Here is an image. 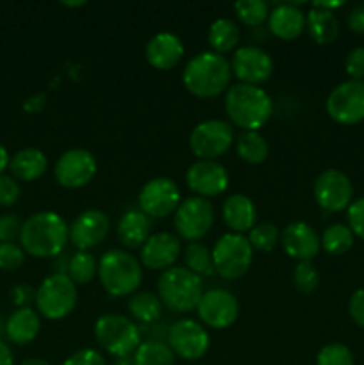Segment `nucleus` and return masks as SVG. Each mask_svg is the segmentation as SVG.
<instances>
[{
	"mask_svg": "<svg viewBox=\"0 0 364 365\" xmlns=\"http://www.w3.org/2000/svg\"><path fill=\"white\" fill-rule=\"evenodd\" d=\"M70 228L63 216L41 210L25 220L20 232V246L32 257H56L66 246Z\"/></svg>",
	"mask_w": 364,
	"mask_h": 365,
	"instance_id": "obj_1",
	"label": "nucleus"
},
{
	"mask_svg": "<svg viewBox=\"0 0 364 365\" xmlns=\"http://www.w3.org/2000/svg\"><path fill=\"white\" fill-rule=\"evenodd\" d=\"M232 77L228 61L218 52H200L188 61L182 81L189 93L200 98H213L227 89Z\"/></svg>",
	"mask_w": 364,
	"mask_h": 365,
	"instance_id": "obj_2",
	"label": "nucleus"
},
{
	"mask_svg": "<svg viewBox=\"0 0 364 365\" xmlns=\"http://www.w3.org/2000/svg\"><path fill=\"white\" fill-rule=\"evenodd\" d=\"M223 103L228 118L246 130L261 128L273 113L270 95L259 86L245 84V82L231 86Z\"/></svg>",
	"mask_w": 364,
	"mask_h": 365,
	"instance_id": "obj_3",
	"label": "nucleus"
},
{
	"mask_svg": "<svg viewBox=\"0 0 364 365\" xmlns=\"http://www.w3.org/2000/svg\"><path fill=\"white\" fill-rule=\"evenodd\" d=\"M202 294V278L188 267H170L157 280V296L171 312H191L198 307Z\"/></svg>",
	"mask_w": 364,
	"mask_h": 365,
	"instance_id": "obj_4",
	"label": "nucleus"
},
{
	"mask_svg": "<svg viewBox=\"0 0 364 365\" xmlns=\"http://www.w3.org/2000/svg\"><path fill=\"white\" fill-rule=\"evenodd\" d=\"M98 278L111 296H127L141 284V264L125 250H109L98 260Z\"/></svg>",
	"mask_w": 364,
	"mask_h": 365,
	"instance_id": "obj_5",
	"label": "nucleus"
},
{
	"mask_svg": "<svg viewBox=\"0 0 364 365\" xmlns=\"http://www.w3.org/2000/svg\"><path fill=\"white\" fill-rule=\"evenodd\" d=\"M95 339L109 355L131 356L141 344V331L128 317L120 314H103L95 323Z\"/></svg>",
	"mask_w": 364,
	"mask_h": 365,
	"instance_id": "obj_6",
	"label": "nucleus"
},
{
	"mask_svg": "<svg viewBox=\"0 0 364 365\" xmlns=\"http://www.w3.org/2000/svg\"><path fill=\"white\" fill-rule=\"evenodd\" d=\"M36 309L46 319H63L77 303V285L66 273H54L41 282L36 291Z\"/></svg>",
	"mask_w": 364,
	"mask_h": 365,
	"instance_id": "obj_7",
	"label": "nucleus"
},
{
	"mask_svg": "<svg viewBox=\"0 0 364 365\" xmlns=\"http://www.w3.org/2000/svg\"><path fill=\"white\" fill-rule=\"evenodd\" d=\"M214 271L221 278L238 280L250 269L253 260V248L248 242V237L236 232L223 234L214 245L213 252Z\"/></svg>",
	"mask_w": 364,
	"mask_h": 365,
	"instance_id": "obj_8",
	"label": "nucleus"
},
{
	"mask_svg": "<svg viewBox=\"0 0 364 365\" xmlns=\"http://www.w3.org/2000/svg\"><path fill=\"white\" fill-rule=\"evenodd\" d=\"M234 143L232 125L223 120H206L196 125L189 134V148L198 159L214 160L231 148Z\"/></svg>",
	"mask_w": 364,
	"mask_h": 365,
	"instance_id": "obj_9",
	"label": "nucleus"
},
{
	"mask_svg": "<svg viewBox=\"0 0 364 365\" xmlns=\"http://www.w3.org/2000/svg\"><path fill=\"white\" fill-rule=\"evenodd\" d=\"M328 116L341 125H355L364 120V82L345 81L335 86L328 95Z\"/></svg>",
	"mask_w": 364,
	"mask_h": 365,
	"instance_id": "obj_10",
	"label": "nucleus"
},
{
	"mask_svg": "<svg viewBox=\"0 0 364 365\" xmlns=\"http://www.w3.org/2000/svg\"><path fill=\"white\" fill-rule=\"evenodd\" d=\"M214 221V209L211 202L202 196L182 200L175 210L173 225L182 239L195 242L211 230Z\"/></svg>",
	"mask_w": 364,
	"mask_h": 365,
	"instance_id": "obj_11",
	"label": "nucleus"
},
{
	"mask_svg": "<svg viewBox=\"0 0 364 365\" xmlns=\"http://www.w3.org/2000/svg\"><path fill=\"white\" fill-rule=\"evenodd\" d=\"M138 202L143 214L153 220H161L173 214L181 205V189L171 178L156 177L143 185Z\"/></svg>",
	"mask_w": 364,
	"mask_h": 365,
	"instance_id": "obj_12",
	"label": "nucleus"
},
{
	"mask_svg": "<svg viewBox=\"0 0 364 365\" xmlns=\"http://www.w3.org/2000/svg\"><path fill=\"white\" fill-rule=\"evenodd\" d=\"M211 344L206 328L195 319H178L168 330V346L173 355L184 360H198Z\"/></svg>",
	"mask_w": 364,
	"mask_h": 365,
	"instance_id": "obj_13",
	"label": "nucleus"
},
{
	"mask_svg": "<svg viewBox=\"0 0 364 365\" xmlns=\"http://www.w3.org/2000/svg\"><path fill=\"white\" fill-rule=\"evenodd\" d=\"M314 198L325 212H339L352 203V180L334 168L321 171L314 180Z\"/></svg>",
	"mask_w": 364,
	"mask_h": 365,
	"instance_id": "obj_14",
	"label": "nucleus"
},
{
	"mask_svg": "<svg viewBox=\"0 0 364 365\" xmlns=\"http://www.w3.org/2000/svg\"><path fill=\"white\" fill-rule=\"evenodd\" d=\"M56 180L66 189L84 187L96 175V159L89 150L71 148L61 153L56 163Z\"/></svg>",
	"mask_w": 364,
	"mask_h": 365,
	"instance_id": "obj_15",
	"label": "nucleus"
},
{
	"mask_svg": "<svg viewBox=\"0 0 364 365\" xmlns=\"http://www.w3.org/2000/svg\"><path fill=\"white\" fill-rule=\"evenodd\" d=\"M196 310L207 327L221 330L236 323L239 316V303L232 292L225 289H211L203 292Z\"/></svg>",
	"mask_w": 364,
	"mask_h": 365,
	"instance_id": "obj_16",
	"label": "nucleus"
},
{
	"mask_svg": "<svg viewBox=\"0 0 364 365\" xmlns=\"http://www.w3.org/2000/svg\"><path fill=\"white\" fill-rule=\"evenodd\" d=\"M232 73L245 84H263L271 77L273 61L271 56L256 45L239 46L232 56Z\"/></svg>",
	"mask_w": 364,
	"mask_h": 365,
	"instance_id": "obj_17",
	"label": "nucleus"
},
{
	"mask_svg": "<svg viewBox=\"0 0 364 365\" xmlns=\"http://www.w3.org/2000/svg\"><path fill=\"white\" fill-rule=\"evenodd\" d=\"M109 217L103 210L88 209L79 214L70 227V242L79 252H88L109 234Z\"/></svg>",
	"mask_w": 364,
	"mask_h": 365,
	"instance_id": "obj_18",
	"label": "nucleus"
},
{
	"mask_svg": "<svg viewBox=\"0 0 364 365\" xmlns=\"http://www.w3.org/2000/svg\"><path fill=\"white\" fill-rule=\"evenodd\" d=\"M186 182L196 195L218 196L228 187V173L223 164L216 160H195L186 171Z\"/></svg>",
	"mask_w": 364,
	"mask_h": 365,
	"instance_id": "obj_19",
	"label": "nucleus"
},
{
	"mask_svg": "<svg viewBox=\"0 0 364 365\" xmlns=\"http://www.w3.org/2000/svg\"><path fill=\"white\" fill-rule=\"evenodd\" d=\"M181 255V241L170 232H157L141 246V264L153 271H166L173 267Z\"/></svg>",
	"mask_w": 364,
	"mask_h": 365,
	"instance_id": "obj_20",
	"label": "nucleus"
},
{
	"mask_svg": "<svg viewBox=\"0 0 364 365\" xmlns=\"http://www.w3.org/2000/svg\"><path fill=\"white\" fill-rule=\"evenodd\" d=\"M282 246L285 253L300 262H310L321 248L316 230L305 221H293L282 230Z\"/></svg>",
	"mask_w": 364,
	"mask_h": 365,
	"instance_id": "obj_21",
	"label": "nucleus"
},
{
	"mask_svg": "<svg viewBox=\"0 0 364 365\" xmlns=\"http://www.w3.org/2000/svg\"><path fill=\"white\" fill-rule=\"evenodd\" d=\"M146 61L157 70H170L177 66L184 56L182 39L173 32H157L146 43Z\"/></svg>",
	"mask_w": 364,
	"mask_h": 365,
	"instance_id": "obj_22",
	"label": "nucleus"
},
{
	"mask_svg": "<svg viewBox=\"0 0 364 365\" xmlns=\"http://www.w3.org/2000/svg\"><path fill=\"white\" fill-rule=\"evenodd\" d=\"M268 29L280 39H295L305 29V13L295 2L277 4L268 16Z\"/></svg>",
	"mask_w": 364,
	"mask_h": 365,
	"instance_id": "obj_23",
	"label": "nucleus"
},
{
	"mask_svg": "<svg viewBox=\"0 0 364 365\" xmlns=\"http://www.w3.org/2000/svg\"><path fill=\"white\" fill-rule=\"evenodd\" d=\"M225 225L236 234L250 232L256 227V205L246 195H231L221 207Z\"/></svg>",
	"mask_w": 364,
	"mask_h": 365,
	"instance_id": "obj_24",
	"label": "nucleus"
},
{
	"mask_svg": "<svg viewBox=\"0 0 364 365\" xmlns=\"http://www.w3.org/2000/svg\"><path fill=\"white\" fill-rule=\"evenodd\" d=\"M41 330L39 314L31 307L14 310L6 323V335L13 344L25 346L34 341Z\"/></svg>",
	"mask_w": 364,
	"mask_h": 365,
	"instance_id": "obj_25",
	"label": "nucleus"
},
{
	"mask_svg": "<svg viewBox=\"0 0 364 365\" xmlns=\"http://www.w3.org/2000/svg\"><path fill=\"white\" fill-rule=\"evenodd\" d=\"M116 234L125 248H141L150 237V217L141 210H127L118 221Z\"/></svg>",
	"mask_w": 364,
	"mask_h": 365,
	"instance_id": "obj_26",
	"label": "nucleus"
},
{
	"mask_svg": "<svg viewBox=\"0 0 364 365\" xmlns=\"http://www.w3.org/2000/svg\"><path fill=\"white\" fill-rule=\"evenodd\" d=\"M49 166V159L38 148H24L14 153L9 160V170L14 178L31 182L41 177Z\"/></svg>",
	"mask_w": 364,
	"mask_h": 365,
	"instance_id": "obj_27",
	"label": "nucleus"
},
{
	"mask_svg": "<svg viewBox=\"0 0 364 365\" xmlns=\"http://www.w3.org/2000/svg\"><path fill=\"white\" fill-rule=\"evenodd\" d=\"M305 27L318 45H328L339 36V21L334 11L313 6L305 14Z\"/></svg>",
	"mask_w": 364,
	"mask_h": 365,
	"instance_id": "obj_28",
	"label": "nucleus"
},
{
	"mask_svg": "<svg viewBox=\"0 0 364 365\" xmlns=\"http://www.w3.org/2000/svg\"><path fill=\"white\" fill-rule=\"evenodd\" d=\"M127 309L128 312L132 314L134 319H138L139 323H156L157 319L163 314V303H161L159 296L153 294V292L143 291V292H136L128 298L127 302Z\"/></svg>",
	"mask_w": 364,
	"mask_h": 365,
	"instance_id": "obj_29",
	"label": "nucleus"
},
{
	"mask_svg": "<svg viewBox=\"0 0 364 365\" xmlns=\"http://www.w3.org/2000/svg\"><path fill=\"white\" fill-rule=\"evenodd\" d=\"M207 38H209L211 46L218 53H223L236 48L239 38H241V32H239L238 24L234 20H231V18H218V20L211 24Z\"/></svg>",
	"mask_w": 364,
	"mask_h": 365,
	"instance_id": "obj_30",
	"label": "nucleus"
},
{
	"mask_svg": "<svg viewBox=\"0 0 364 365\" xmlns=\"http://www.w3.org/2000/svg\"><path fill=\"white\" fill-rule=\"evenodd\" d=\"M236 150L243 160L250 164H259L266 160L270 153L268 141L257 130H245L236 139Z\"/></svg>",
	"mask_w": 364,
	"mask_h": 365,
	"instance_id": "obj_31",
	"label": "nucleus"
},
{
	"mask_svg": "<svg viewBox=\"0 0 364 365\" xmlns=\"http://www.w3.org/2000/svg\"><path fill=\"white\" fill-rule=\"evenodd\" d=\"M134 365H173L175 355L170 346L161 341H146L132 353Z\"/></svg>",
	"mask_w": 364,
	"mask_h": 365,
	"instance_id": "obj_32",
	"label": "nucleus"
},
{
	"mask_svg": "<svg viewBox=\"0 0 364 365\" xmlns=\"http://www.w3.org/2000/svg\"><path fill=\"white\" fill-rule=\"evenodd\" d=\"M321 246L330 255H343L353 246V232L343 223L330 225L321 235Z\"/></svg>",
	"mask_w": 364,
	"mask_h": 365,
	"instance_id": "obj_33",
	"label": "nucleus"
},
{
	"mask_svg": "<svg viewBox=\"0 0 364 365\" xmlns=\"http://www.w3.org/2000/svg\"><path fill=\"white\" fill-rule=\"evenodd\" d=\"M184 260L188 269L195 273L196 277H211V274L216 273L214 271L213 255H211V252L202 242H189L184 250Z\"/></svg>",
	"mask_w": 364,
	"mask_h": 365,
	"instance_id": "obj_34",
	"label": "nucleus"
},
{
	"mask_svg": "<svg viewBox=\"0 0 364 365\" xmlns=\"http://www.w3.org/2000/svg\"><path fill=\"white\" fill-rule=\"evenodd\" d=\"M68 277L71 278L74 284H89V282L95 278V274L98 273V266H96L95 257L89 252H77L75 255H71V259L68 260Z\"/></svg>",
	"mask_w": 364,
	"mask_h": 365,
	"instance_id": "obj_35",
	"label": "nucleus"
},
{
	"mask_svg": "<svg viewBox=\"0 0 364 365\" xmlns=\"http://www.w3.org/2000/svg\"><path fill=\"white\" fill-rule=\"evenodd\" d=\"M234 11L243 24L252 25V27L261 25L270 16L268 2L264 0H238L234 4Z\"/></svg>",
	"mask_w": 364,
	"mask_h": 365,
	"instance_id": "obj_36",
	"label": "nucleus"
},
{
	"mask_svg": "<svg viewBox=\"0 0 364 365\" xmlns=\"http://www.w3.org/2000/svg\"><path fill=\"white\" fill-rule=\"evenodd\" d=\"M278 237H280V230L277 225L259 223L250 230L248 242L252 245V248L259 250V252H271L277 246Z\"/></svg>",
	"mask_w": 364,
	"mask_h": 365,
	"instance_id": "obj_37",
	"label": "nucleus"
},
{
	"mask_svg": "<svg viewBox=\"0 0 364 365\" xmlns=\"http://www.w3.org/2000/svg\"><path fill=\"white\" fill-rule=\"evenodd\" d=\"M316 365H353V355L345 344L332 342L320 349L316 356Z\"/></svg>",
	"mask_w": 364,
	"mask_h": 365,
	"instance_id": "obj_38",
	"label": "nucleus"
},
{
	"mask_svg": "<svg viewBox=\"0 0 364 365\" xmlns=\"http://www.w3.org/2000/svg\"><path fill=\"white\" fill-rule=\"evenodd\" d=\"M293 284L298 291L313 292L320 284V274L313 262H298L293 269Z\"/></svg>",
	"mask_w": 364,
	"mask_h": 365,
	"instance_id": "obj_39",
	"label": "nucleus"
},
{
	"mask_svg": "<svg viewBox=\"0 0 364 365\" xmlns=\"http://www.w3.org/2000/svg\"><path fill=\"white\" fill-rule=\"evenodd\" d=\"M25 252L14 242H0V269L14 271L24 266Z\"/></svg>",
	"mask_w": 364,
	"mask_h": 365,
	"instance_id": "obj_40",
	"label": "nucleus"
},
{
	"mask_svg": "<svg viewBox=\"0 0 364 365\" xmlns=\"http://www.w3.org/2000/svg\"><path fill=\"white\" fill-rule=\"evenodd\" d=\"M21 189L9 175H0V207H11L20 200Z\"/></svg>",
	"mask_w": 364,
	"mask_h": 365,
	"instance_id": "obj_41",
	"label": "nucleus"
},
{
	"mask_svg": "<svg viewBox=\"0 0 364 365\" xmlns=\"http://www.w3.org/2000/svg\"><path fill=\"white\" fill-rule=\"evenodd\" d=\"M348 227L353 235L364 241V196L353 200L348 207Z\"/></svg>",
	"mask_w": 364,
	"mask_h": 365,
	"instance_id": "obj_42",
	"label": "nucleus"
},
{
	"mask_svg": "<svg viewBox=\"0 0 364 365\" xmlns=\"http://www.w3.org/2000/svg\"><path fill=\"white\" fill-rule=\"evenodd\" d=\"M21 221L16 214H4L0 216V242H14L20 239Z\"/></svg>",
	"mask_w": 364,
	"mask_h": 365,
	"instance_id": "obj_43",
	"label": "nucleus"
},
{
	"mask_svg": "<svg viewBox=\"0 0 364 365\" xmlns=\"http://www.w3.org/2000/svg\"><path fill=\"white\" fill-rule=\"evenodd\" d=\"M346 73L350 75L352 81H363L364 78V46L350 50L345 61Z\"/></svg>",
	"mask_w": 364,
	"mask_h": 365,
	"instance_id": "obj_44",
	"label": "nucleus"
},
{
	"mask_svg": "<svg viewBox=\"0 0 364 365\" xmlns=\"http://www.w3.org/2000/svg\"><path fill=\"white\" fill-rule=\"evenodd\" d=\"M63 365H107V362L98 351L86 348V349H79V351H75L74 355L68 356V359L63 362Z\"/></svg>",
	"mask_w": 364,
	"mask_h": 365,
	"instance_id": "obj_45",
	"label": "nucleus"
},
{
	"mask_svg": "<svg viewBox=\"0 0 364 365\" xmlns=\"http://www.w3.org/2000/svg\"><path fill=\"white\" fill-rule=\"evenodd\" d=\"M348 312L353 323L364 330V289H359V291H355L350 296Z\"/></svg>",
	"mask_w": 364,
	"mask_h": 365,
	"instance_id": "obj_46",
	"label": "nucleus"
},
{
	"mask_svg": "<svg viewBox=\"0 0 364 365\" xmlns=\"http://www.w3.org/2000/svg\"><path fill=\"white\" fill-rule=\"evenodd\" d=\"M348 29L355 34H364V4H357L346 14Z\"/></svg>",
	"mask_w": 364,
	"mask_h": 365,
	"instance_id": "obj_47",
	"label": "nucleus"
},
{
	"mask_svg": "<svg viewBox=\"0 0 364 365\" xmlns=\"http://www.w3.org/2000/svg\"><path fill=\"white\" fill-rule=\"evenodd\" d=\"M11 298H13V303L18 309H25L32 299H36V292L27 284H20L11 291Z\"/></svg>",
	"mask_w": 364,
	"mask_h": 365,
	"instance_id": "obj_48",
	"label": "nucleus"
},
{
	"mask_svg": "<svg viewBox=\"0 0 364 365\" xmlns=\"http://www.w3.org/2000/svg\"><path fill=\"white\" fill-rule=\"evenodd\" d=\"M0 365H14L13 353L4 341H0Z\"/></svg>",
	"mask_w": 364,
	"mask_h": 365,
	"instance_id": "obj_49",
	"label": "nucleus"
},
{
	"mask_svg": "<svg viewBox=\"0 0 364 365\" xmlns=\"http://www.w3.org/2000/svg\"><path fill=\"white\" fill-rule=\"evenodd\" d=\"M9 160H11V157H9V153H7L6 146L0 143V175H4L6 168L9 166Z\"/></svg>",
	"mask_w": 364,
	"mask_h": 365,
	"instance_id": "obj_50",
	"label": "nucleus"
},
{
	"mask_svg": "<svg viewBox=\"0 0 364 365\" xmlns=\"http://www.w3.org/2000/svg\"><path fill=\"white\" fill-rule=\"evenodd\" d=\"M21 365H52L50 362H46L45 359H38V356H34V359H27L21 362Z\"/></svg>",
	"mask_w": 364,
	"mask_h": 365,
	"instance_id": "obj_51",
	"label": "nucleus"
},
{
	"mask_svg": "<svg viewBox=\"0 0 364 365\" xmlns=\"http://www.w3.org/2000/svg\"><path fill=\"white\" fill-rule=\"evenodd\" d=\"M118 365H134V362H132V356H123L118 360Z\"/></svg>",
	"mask_w": 364,
	"mask_h": 365,
	"instance_id": "obj_52",
	"label": "nucleus"
},
{
	"mask_svg": "<svg viewBox=\"0 0 364 365\" xmlns=\"http://www.w3.org/2000/svg\"><path fill=\"white\" fill-rule=\"evenodd\" d=\"M64 6H84V2H63Z\"/></svg>",
	"mask_w": 364,
	"mask_h": 365,
	"instance_id": "obj_53",
	"label": "nucleus"
}]
</instances>
